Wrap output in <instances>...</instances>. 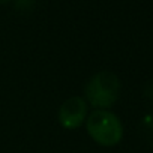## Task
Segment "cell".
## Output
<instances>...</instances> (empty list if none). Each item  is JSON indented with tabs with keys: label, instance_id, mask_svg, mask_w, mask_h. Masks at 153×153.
I'll return each mask as SVG.
<instances>
[{
	"label": "cell",
	"instance_id": "cell-2",
	"mask_svg": "<svg viewBox=\"0 0 153 153\" xmlns=\"http://www.w3.org/2000/svg\"><path fill=\"white\" fill-rule=\"evenodd\" d=\"M89 135L104 147H113L122 141L123 126L116 114L107 110H96L87 119Z\"/></svg>",
	"mask_w": 153,
	"mask_h": 153
},
{
	"label": "cell",
	"instance_id": "cell-6",
	"mask_svg": "<svg viewBox=\"0 0 153 153\" xmlns=\"http://www.w3.org/2000/svg\"><path fill=\"white\" fill-rule=\"evenodd\" d=\"M144 96H146L150 102H153V83L147 84V87H146V90H144Z\"/></svg>",
	"mask_w": 153,
	"mask_h": 153
},
{
	"label": "cell",
	"instance_id": "cell-5",
	"mask_svg": "<svg viewBox=\"0 0 153 153\" xmlns=\"http://www.w3.org/2000/svg\"><path fill=\"white\" fill-rule=\"evenodd\" d=\"M36 0H15V8L20 11H32Z\"/></svg>",
	"mask_w": 153,
	"mask_h": 153
},
{
	"label": "cell",
	"instance_id": "cell-7",
	"mask_svg": "<svg viewBox=\"0 0 153 153\" xmlns=\"http://www.w3.org/2000/svg\"><path fill=\"white\" fill-rule=\"evenodd\" d=\"M8 2H11V0H0V5H5V3H8Z\"/></svg>",
	"mask_w": 153,
	"mask_h": 153
},
{
	"label": "cell",
	"instance_id": "cell-1",
	"mask_svg": "<svg viewBox=\"0 0 153 153\" xmlns=\"http://www.w3.org/2000/svg\"><path fill=\"white\" fill-rule=\"evenodd\" d=\"M84 92L86 99L92 107L98 110H105L114 105L119 99L120 80L111 71H101L87 81Z\"/></svg>",
	"mask_w": 153,
	"mask_h": 153
},
{
	"label": "cell",
	"instance_id": "cell-4",
	"mask_svg": "<svg viewBox=\"0 0 153 153\" xmlns=\"http://www.w3.org/2000/svg\"><path fill=\"white\" fill-rule=\"evenodd\" d=\"M140 134L144 143L150 147H153V114L146 116L140 123Z\"/></svg>",
	"mask_w": 153,
	"mask_h": 153
},
{
	"label": "cell",
	"instance_id": "cell-3",
	"mask_svg": "<svg viewBox=\"0 0 153 153\" xmlns=\"http://www.w3.org/2000/svg\"><path fill=\"white\" fill-rule=\"evenodd\" d=\"M87 116V102L81 96L68 98L59 108V122L66 129H76Z\"/></svg>",
	"mask_w": 153,
	"mask_h": 153
}]
</instances>
